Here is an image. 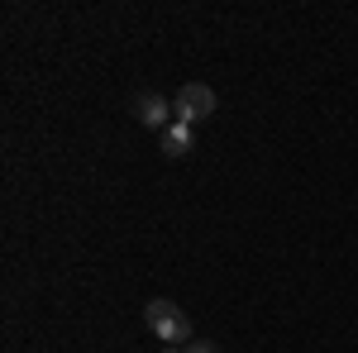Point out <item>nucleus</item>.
<instances>
[{
  "instance_id": "obj_4",
  "label": "nucleus",
  "mask_w": 358,
  "mask_h": 353,
  "mask_svg": "<svg viewBox=\"0 0 358 353\" xmlns=\"http://www.w3.org/2000/svg\"><path fill=\"white\" fill-rule=\"evenodd\" d=\"M196 148V134H192V124H182V120H172L163 129V153L167 158H187Z\"/></svg>"
},
{
  "instance_id": "obj_1",
  "label": "nucleus",
  "mask_w": 358,
  "mask_h": 353,
  "mask_svg": "<svg viewBox=\"0 0 358 353\" xmlns=\"http://www.w3.org/2000/svg\"><path fill=\"white\" fill-rule=\"evenodd\" d=\"M143 320L148 329L163 339V344H192V315L182 310V305H172V301H148V310H143Z\"/></svg>"
},
{
  "instance_id": "obj_2",
  "label": "nucleus",
  "mask_w": 358,
  "mask_h": 353,
  "mask_svg": "<svg viewBox=\"0 0 358 353\" xmlns=\"http://www.w3.org/2000/svg\"><path fill=\"white\" fill-rule=\"evenodd\" d=\"M172 115L182 120V124H201V120H210L215 115V91L206 82H187L177 91V101H172Z\"/></svg>"
},
{
  "instance_id": "obj_5",
  "label": "nucleus",
  "mask_w": 358,
  "mask_h": 353,
  "mask_svg": "<svg viewBox=\"0 0 358 353\" xmlns=\"http://www.w3.org/2000/svg\"><path fill=\"white\" fill-rule=\"evenodd\" d=\"M187 353H220V349H215V344H201V339H192V344H187Z\"/></svg>"
},
{
  "instance_id": "obj_6",
  "label": "nucleus",
  "mask_w": 358,
  "mask_h": 353,
  "mask_svg": "<svg viewBox=\"0 0 358 353\" xmlns=\"http://www.w3.org/2000/svg\"><path fill=\"white\" fill-rule=\"evenodd\" d=\"M163 353H187V349H163Z\"/></svg>"
},
{
  "instance_id": "obj_3",
  "label": "nucleus",
  "mask_w": 358,
  "mask_h": 353,
  "mask_svg": "<svg viewBox=\"0 0 358 353\" xmlns=\"http://www.w3.org/2000/svg\"><path fill=\"white\" fill-rule=\"evenodd\" d=\"M134 115L148 124V129H167V115H172V106H167L158 91H143V96L134 101Z\"/></svg>"
}]
</instances>
